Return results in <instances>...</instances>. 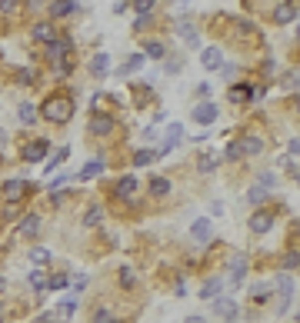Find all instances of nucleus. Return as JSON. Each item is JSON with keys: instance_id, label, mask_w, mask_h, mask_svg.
I'll list each match as a JSON object with an SVG mask.
<instances>
[{"instance_id": "obj_43", "label": "nucleus", "mask_w": 300, "mask_h": 323, "mask_svg": "<svg viewBox=\"0 0 300 323\" xmlns=\"http://www.w3.org/2000/svg\"><path fill=\"white\" fill-rule=\"evenodd\" d=\"M17 77H20V83H30V80H33V70H20Z\"/></svg>"}, {"instance_id": "obj_3", "label": "nucleus", "mask_w": 300, "mask_h": 323, "mask_svg": "<svg viewBox=\"0 0 300 323\" xmlns=\"http://www.w3.org/2000/svg\"><path fill=\"white\" fill-rule=\"evenodd\" d=\"M87 130H90V134H97V137L110 134V130H113V117H110V113H94L90 123H87Z\"/></svg>"}, {"instance_id": "obj_13", "label": "nucleus", "mask_w": 300, "mask_h": 323, "mask_svg": "<svg viewBox=\"0 0 300 323\" xmlns=\"http://www.w3.org/2000/svg\"><path fill=\"white\" fill-rule=\"evenodd\" d=\"M107 70H110V57L107 54H97L90 60V74H94V77H107Z\"/></svg>"}, {"instance_id": "obj_42", "label": "nucleus", "mask_w": 300, "mask_h": 323, "mask_svg": "<svg viewBox=\"0 0 300 323\" xmlns=\"http://www.w3.org/2000/svg\"><path fill=\"white\" fill-rule=\"evenodd\" d=\"M120 273H123V277H120L123 287H133V273H130V270H120Z\"/></svg>"}, {"instance_id": "obj_8", "label": "nucleus", "mask_w": 300, "mask_h": 323, "mask_svg": "<svg viewBox=\"0 0 300 323\" xmlns=\"http://www.w3.org/2000/svg\"><path fill=\"white\" fill-rule=\"evenodd\" d=\"M210 234H213L210 220H194V227H190V237H194V240L207 243V240H210Z\"/></svg>"}, {"instance_id": "obj_6", "label": "nucleus", "mask_w": 300, "mask_h": 323, "mask_svg": "<svg viewBox=\"0 0 300 323\" xmlns=\"http://www.w3.org/2000/svg\"><path fill=\"white\" fill-rule=\"evenodd\" d=\"M113 193H117V197H123V200H130L133 193H137V177H130V173H127V177H120V180H117V187H113Z\"/></svg>"}, {"instance_id": "obj_28", "label": "nucleus", "mask_w": 300, "mask_h": 323, "mask_svg": "<svg viewBox=\"0 0 300 323\" xmlns=\"http://www.w3.org/2000/svg\"><path fill=\"white\" fill-rule=\"evenodd\" d=\"M154 157H157V154H150V150H137V154H133V167H147Z\"/></svg>"}, {"instance_id": "obj_10", "label": "nucleus", "mask_w": 300, "mask_h": 323, "mask_svg": "<svg viewBox=\"0 0 300 323\" xmlns=\"http://www.w3.org/2000/svg\"><path fill=\"white\" fill-rule=\"evenodd\" d=\"M37 230H40V217H37V213H27V217H23V223L17 227V234H20V237H33Z\"/></svg>"}, {"instance_id": "obj_25", "label": "nucleus", "mask_w": 300, "mask_h": 323, "mask_svg": "<svg viewBox=\"0 0 300 323\" xmlns=\"http://www.w3.org/2000/svg\"><path fill=\"white\" fill-rule=\"evenodd\" d=\"M33 37L50 44V40H54V30H50V23H37V27H33Z\"/></svg>"}, {"instance_id": "obj_33", "label": "nucleus", "mask_w": 300, "mask_h": 323, "mask_svg": "<svg viewBox=\"0 0 300 323\" xmlns=\"http://www.w3.org/2000/svg\"><path fill=\"white\" fill-rule=\"evenodd\" d=\"M200 170H203V173H213V170H217V157H203V163H200Z\"/></svg>"}, {"instance_id": "obj_34", "label": "nucleus", "mask_w": 300, "mask_h": 323, "mask_svg": "<svg viewBox=\"0 0 300 323\" xmlns=\"http://www.w3.org/2000/svg\"><path fill=\"white\" fill-rule=\"evenodd\" d=\"M267 293H270V287H267V283H257V287H250V297H257V300H264Z\"/></svg>"}, {"instance_id": "obj_31", "label": "nucleus", "mask_w": 300, "mask_h": 323, "mask_svg": "<svg viewBox=\"0 0 300 323\" xmlns=\"http://www.w3.org/2000/svg\"><path fill=\"white\" fill-rule=\"evenodd\" d=\"M144 57H154V60H160V57H164V44H147Z\"/></svg>"}, {"instance_id": "obj_41", "label": "nucleus", "mask_w": 300, "mask_h": 323, "mask_svg": "<svg viewBox=\"0 0 300 323\" xmlns=\"http://www.w3.org/2000/svg\"><path fill=\"white\" fill-rule=\"evenodd\" d=\"M284 267H287V270H297V253H294V250L287 253V260H284Z\"/></svg>"}, {"instance_id": "obj_45", "label": "nucleus", "mask_w": 300, "mask_h": 323, "mask_svg": "<svg viewBox=\"0 0 300 323\" xmlns=\"http://www.w3.org/2000/svg\"><path fill=\"white\" fill-rule=\"evenodd\" d=\"M184 323H207V320H203V317H187Z\"/></svg>"}, {"instance_id": "obj_21", "label": "nucleus", "mask_w": 300, "mask_h": 323, "mask_svg": "<svg viewBox=\"0 0 300 323\" xmlns=\"http://www.w3.org/2000/svg\"><path fill=\"white\" fill-rule=\"evenodd\" d=\"M150 193H170V180H164V177H150Z\"/></svg>"}, {"instance_id": "obj_22", "label": "nucleus", "mask_w": 300, "mask_h": 323, "mask_svg": "<svg viewBox=\"0 0 300 323\" xmlns=\"http://www.w3.org/2000/svg\"><path fill=\"white\" fill-rule=\"evenodd\" d=\"M294 17H297V3L290 0V3H284V10L277 13V20H280V23H290V20H294Z\"/></svg>"}, {"instance_id": "obj_19", "label": "nucleus", "mask_w": 300, "mask_h": 323, "mask_svg": "<svg viewBox=\"0 0 300 323\" xmlns=\"http://www.w3.org/2000/svg\"><path fill=\"white\" fill-rule=\"evenodd\" d=\"M144 60H147L144 54H133L130 60H127V64H123V67L117 70V74H120V77H123V74H133V70H137V67H144Z\"/></svg>"}, {"instance_id": "obj_5", "label": "nucleus", "mask_w": 300, "mask_h": 323, "mask_svg": "<svg viewBox=\"0 0 300 323\" xmlns=\"http://www.w3.org/2000/svg\"><path fill=\"white\" fill-rule=\"evenodd\" d=\"M270 227H274V217L267 210H257L254 217H250V230H254V234H267Z\"/></svg>"}, {"instance_id": "obj_24", "label": "nucleus", "mask_w": 300, "mask_h": 323, "mask_svg": "<svg viewBox=\"0 0 300 323\" xmlns=\"http://www.w3.org/2000/svg\"><path fill=\"white\" fill-rule=\"evenodd\" d=\"M260 147H264V144H260V137H247L244 144H240V150L254 157V154H260Z\"/></svg>"}, {"instance_id": "obj_39", "label": "nucleus", "mask_w": 300, "mask_h": 323, "mask_svg": "<svg viewBox=\"0 0 300 323\" xmlns=\"http://www.w3.org/2000/svg\"><path fill=\"white\" fill-rule=\"evenodd\" d=\"M30 287H33V290H44V287H47V280L40 277V273H30Z\"/></svg>"}, {"instance_id": "obj_35", "label": "nucleus", "mask_w": 300, "mask_h": 323, "mask_svg": "<svg viewBox=\"0 0 300 323\" xmlns=\"http://www.w3.org/2000/svg\"><path fill=\"white\" fill-rule=\"evenodd\" d=\"M30 260H33V263H47L50 253H47V250H30Z\"/></svg>"}, {"instance_id": "obj_2", "label": "nucleus", "mask_w": 300, "mask_h": 323, "mask_svg": "<svg viewBox=\"0 0 300 323\" xmlns=\"http://www.w3.org/2000/svg\"><path fill=\"white\" fill-rule=\"evenodd\" d=\"M260 93H264V90L260 87H250V83H233L230 87V93H227V97H230V103H247V100H257V97H260Z\"/></svg>"}, {"instance_id": "obj_26", "label": "nucleus", "mask_w": 300, "mask_h": 323, "mask_svg": "<svg viewBox=\"0 0 300 323\" xmlns=\"http://www.w3.org/2000/svg\"><path fill=\"white\" fill-rule=\"evenodd\" d=\"M264 197H267V190L260 187V183H254V187L247 190V200H250V203H264Z\"/></svg>"}, {"instance_id": "obj_46", "label": "nucleus", "mask_w": 300, "mask_h": 323, "mask_svg": "<svg viewBox=\"0 0 300 323\" xmlns=\"http://www.w3.org/2000/svg\"><path fill=\"white\" fill-rule=\"evenodd\" d=\"M3 147H7V134H3V130H0V150H3Z\"/></svg>"}, {"instance_id": "obj_37", "label": "nucleus", "mask_w": 300, "mask_h": 323, "mask_svg": "<svg viewBox=\"0 0 300 323\" xmlns=\"http://www.w3.org/2000/svg\"><path fill=\"white\" fill-rule=\"evenodd\" d=\"M284 87H287V90L297 87V74H294V70H287V74H284Z\"/></svg>"}, {"instance_id": "obj_14", "label": "nucleus", "mask_w": 300, "mask_h": 323, "mask_svg": "<svg viewBox=\"0 0 300 323\" xmlns=\"http://www.w3.org/2000/svg\"><path fill=\"white\" fill-rule=\"evenodd\" d=\"M100 170H103V160H100V157H94V160H87V163H84V170L77 173V180H90V177H100Z\"/></svg>"}, {"instance_id": "obj_12", "label": "nucleus", "mask_w": 300, "mask_h": 323, "mask_svg": "<svg viewBox=\"0 0 300 323\" xmlns=\"http://www.w3.org/2000/svg\"><path fill=\"white\" fill-rule=\"evenodd\" d=\"M200 64L207 70H220V47H207L203 57H200Z\"/></svg>"}, {"instance_id": "obj_20", "label": "nucleus", "mask_w": 300, "mask_h": 323, "mask_svg": "<svg viewBox=\"0 0 300 323\" xmlns=\"http://www.w3.org/2000/svg\"><path fill=\"white\" fill-rule=\"evenodd\" d=\"M67 157H70V147H60V150H57V154L47 160V170H57V167H60V163L67 160Z\"/></svg>"}, {"instance_id": "obj_7", "label": "nucleus", "mask_w": 300, "mask_h": 323, "mask_svg": "<svg viewBox=\"0 0 300 323\" xmlns=\"http://www.w3.org/2000/svg\"><path fill=\"white\" fill-rule=\"evenodd\" d=\"M67 50H70V40H67V37H54V40L47 44V57H50V60H60Z\"/></svg>"}, {"instance_id": "obj_30", "label": "nucleus", "mask_w": 300, "mask_h": 323, "mask_svg": "<svg viewBox=\"0 0 300 323\" xmlns=\"http://www.w3.org/2000/svg\"><path fill=\"white\" fill-rule=\"evenodd\" d=\"M74 310H77V300H60V307H57L60 317H74Z\"/></svg>"}, {"instance_id": "obj_11", "label": "nucleus", "mask_w": 300, "mask_h": 323, "mask_svg": "<svg viewBox=\"0 0 300 323\" xmlns=\"http://www.w3.org/2000/svg\"><path fill=\"white\" fill-rule=\"evenodd\" d=\"M223 290V277H213V280H207L203 287H200V300H213L217 293Z\"/></svg>"}, {"instance_id": "obj_36", "label": "nucleus", "mask_w": 300, "mask_h": 323, "mask_svg": "<svg viewBox=\"0 0 300 323\" xmlns=\"http://www.w3.org/2000/svg\"><path fill=\"white\" fill-rule=\"evenodd\" d=\"M67 283H70V280H67V273H64V277H54L50 283H47V287H50V290H64Z\"/></svg>"}, {"instance_id": "obj_17", "label": "nucleus", "mask_w": 300, "mask_h": 323, "mask_svg": "<svg viewBox=\"0 0 300 323\" xmlns=\"http://www.w3.org/2000/svg\"><path fill=\"white\" fill-rule=\"evenodd\" d=\"M213 310L220 313V317H227V320H233V317H237V303L220 297V300H213Z\"/></svg>"}, {"instance_id": "obj_23", "label": "nucleus", "mask_w": 300, "mask_h": 323, "mask_svg": "<svg viewBox=\"0 0 300 323\" xmlns=\"http://www.w3.org/2000/svg\"><path fill=\"white\" fill-rule=\"evenodd\" d=\"M240 157H244V150H240V144H237V140H233V144H227L223 147V160H240Z\"/></svg>"}, {"instance_id": "obj_4", "label": "nucleus", "mask_w": 300, "mask_h": 323, "mask_svg": "<svg viewBox=\"0 0 300 323\" xmlns=\"http://www.w3.org/2000/svg\"><path fill=\"white\" fill-rule=\"evenodd\" d=\"M194 120L197 123H213L217 120V103H210V100L197 103V107H194Z\"/></svg>"}, {"instance_id": "obj_9", "label": "nucleus", "mask_w": 300, "mask_h": 323, "mask_svg": "<svg viewBox=\"0 0 300 323\" xmlns=\"http://www.w3.org/2000/svg\"><path fill=\"white\" fill-rule=\"evenodd\" d=\"M44 154H47V140H37V144H27V147H23V160H27V163H37Z\"/></svg>"}, {"instance_id": "obj_47", "label": "nucleus", "mask_w": 300, "mask_h": 323, "mask_svg": "<svg viewBox=\"0 0 300 323\" xmlns=\"http://www.w3.org/2000/svg\"><path fill=\"white\" fill-rule=\"evenodd\" d=\"M0 290H3V277H0Z\"/></svg>"}, {"instance_id": "obj_1", "label": "nucleus", "mask_w": 300, "mask_h": 323, "mask_svg": "<svg viewBox=\"0 0 300 323\" xmlns=\"http://www.w3.org/2000/svg\"><path fill=\"white\" fill-rule=\"evenodd\" d=\"M40 113H44L47 120H54V123H64V120H70V113H74V103L64 100V97H47L44 107H40Z\"/></svg>"}, {"instance_id": "obj_38", "label": "nucleus", "mask_w": 300, "mask_h": 323, "mask_svg": "<svg viewBox=\"0 0 300 323\" xmlns=\"http://www.w3.org/2000/svg\"><path fill=\"white\" fill-rule=\"evenodd\" d=\"M257 183H260L264 190H270V187H274V173H260V177H257Z\"/></svg>"}, {"instance_id": "obj_15", "label": "nucleus", "mask_w": 300, "mask_h": 323, "mask_svg": "<svg viewBox=\"0 0 300 323\" xmlns=\"http://www.w3.org/2000/svg\"><path fill=\"white\" fill-rule=\"evenodd\" d=\"M77 7H80L77 0H57V3H50V13H54V17H67V13L77 10Z\"/></svg>"}, {"instance_id": "obj_29", "label": "nucleus", "mask_w": 300, "mask_h": 323, "mask_svg": "<svg viewBox=\"0 0 300 323\" xmlns=\"http://www.w3.org/2000/svg\"><path fill=\"white\" fill-rule=\"evenodd\" d=\"M130 7H133V10H137V13H140V20H144V17H147V13H150V10H154L157 3H154V0H140V3H130Z\"/></svg>"}, {"instance_id": "obj_16", "label": "nucleus", "mask_w": 300, "mask_h": 323, "mask_svg": "<svg viewBox=\"0 0 300 323\" xmlns=\"http://www.w3.org/2000/svg\"><path fill=\"white\" fill-rule=\"evenodd\" d=\"M244 273H247V256H233L230 260V277H233V283H240V280H244Z\"/></svg>"}, {"instance_id": "obj_18", "label": "nucleus", "mask_w": 300, "mask_h": 323, "mask_svg": "<svg viewBox=\"0 0 300 323\" xmlns=\"http://www.w3.org/2000/svg\"><path fill=\"white\" fill-rule=\"evenodd\" d=\"M23 190H27V183L23 180H7V187H3V193H7V200H20Z\"/></svg>"}, {"instance_id": "obj_44", "label": "nucleus", "mask_w": 300, "mask_h": 323, "mask_svg": "<svg viewBox=\"0 0 300 323\" xmlns=\"http://www.w3.org/2000/svg\"><path fill=\"white\" fill-rule=\"evenodd\" d=\"M54 320H57L54 313H44V317H37V323H54Z\"/></svg>"}, {"instance_id": "obj_40", "label": "nucleus", "mask_w": 300, "mask_h": 323, "mask_svg": "<svg viewBox=\"0 0 300 323\" xmlns=\"http://www.w3.org/2000/svg\"><path fill=\"white\" fill-rule=\"evenodd\" d=\"M100 213H103L100 207H90L87 210V223H100Z\"/></svg>"}, {"instance_id": "obj_32", "label": "nucleus", "mask_w": 300, "mask_h": 323, "mask_svg": "<svg viewBox=\"0 0 300 323\" xmlns=\"http://www.w3.org/2000/svg\"><path fill=\"white\" fill-rule=\"evenodd\" d=\"M94 323H117V317H113L110 310H97L94 313Z\"/></svg>"}, {"instance_id": "obj_27", "label": "nucleus", "mask_w": 300, "mask_h": 323, "mask_svg": "<svg viewBox=\"0 0 300 323\" xmlns=\"http://www.w3.org/2000/svg\"><path fill=\"white\" fill-rule=\"evenodd\" d=\"M33 120H37V113H33V103H20V123H27V127H30Z\"/></svg>"}]
</instances>
